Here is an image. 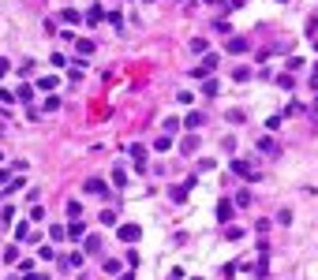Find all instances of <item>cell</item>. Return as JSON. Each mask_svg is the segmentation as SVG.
<instances>
[{"label":"cell","instance_id":"f907efd6","mask_svg":"<svg viewBox=\"0 0 318 280\" xmlns=\"http://www.w3.org/2000/svg\"><path fill=\"white\" fill-rule=\"evenodd\" d=\"M228 4H232V8H244V4H247V0H228Z\"/></svg>","mask_w":318,"mask_h":280},{"label":"cell","instance_id":"f6af8a7d","mask_svg":"<svg viewBox=\"0 0 318 280\" xmlns=\"http://www.w3.org/2000/svg\"><path fill=\"white\" fill-rule=\"evenodd\" d=\"M288 71H292V75L303 71V60H300V56H292V60H288Z\"/></svg>","mask_w":318,"mask_h":280},{"label":"cell","instance_id":"6f0895ef","mask_svg":"<svg viewBox=\"0 0 318 280\" xmlns=\"http://www.w3.org/2000/svg\"><path fill=\"white\" fill-rule=\"evenodd\" d=\"M314 109H318V98H314Z\"/></svg>","mask_w":318,"mask_h":280},{"label":"cell","instance_id":"db71d44e","mask_svg":"<svg viewBox=\"0 0 318 280\" xmlns=\"http://www.w3.org/2000/svg\"><path fill=\"white\" fill-rule=\"evenodd\" d=\"M0 168H4V153H0Z\"/></svg>","mask_w":318,"mask_h":280},{"label":"cell","instance_id":"e575fe53","mask_svg":"<svg viewBox=\"0 0 318 280\" xmlns=\"http://www.w3.org/2000/svg\"><path fill=\"white\" fill-rule=\"evenodd\" d=\"M19 273L30 276V273H34V258H19Z\"/></svg>","mask_w":318,"mask_h":280},{"label":"cell","instance_id":"9c48e42d","mask_svg":"<svg viewBox=\"0 0 318 280\" xmlns=\"http://www.w3.org/2000/svg\"><path fill=\"white\" fill-rule=\"evenodd\" d=\"M247 49H251V41H244V37H228L225 41V53H232V56H244Z\"/></svg>","mask_w":318,"mask_h":280},{"label":"cell","instance_id":"ba28073f","mask_svg":"<svg viewBox=\"0 0 318 280\" xmlns=\"http://www.w3.org/2000/svg\"><path fill=\"white\" fill-rule=\"evenodd\" d=\"M258 153H262V157H281V146L266 134V138H258Z\"/></svg>","mask_w":318,"mask_h":280},{"label":"cell","instance_id":"7402d4cb","mask_svg":"<svg viewBox=\"0 0 318 280\" xmlns=\"http://www.w3.org/2000/svg\"><path fill=\"white\" fill-rule=\"evenodd\" d=\"M15 191H23V176H15L12 183H8V187H0V198H12Z\"/></svg>","mask_w":318,"mask_h":280},{"label":"cell","instance_id":"8d00e7d4","mask_svg":"<svg viewBox=\"0 0 318 280\" xmlns=\"http://www.w3.org/2000/svg\"><path fill=\"white\" fill-rule=\"evenodd\" d=\"M232 202H236L240 209H244V206H251V195H247V191H236V198H232Z\"/></svg>","mask_w":318,"mask_h":280},{"label":"cell","instance_id":"7c38bea8","mask_svg":"<svg viewBox=\"0 0 318 280\" xmlns=\"http://www.w3.org/2000/svg\"><path fill=\"white\" fill-rule=\"evenodd\" d=\"M67 239H86V220H67Z\"/></svg>","mask_w":318,"mask_h":280},{"label":"cell","instance_id":"6da1fadb","mask_svg":"<svg viewBox=\"0 0 318 280\" xmlns=\"http://www.w3.org/2000/svg\"><path fill=\"white\" fill-rule=\"evenodd\" d=\"M232 172H236L240 179H247V183H258V179H262V172H258L247 157H236V161H232Z\"/></svg>","mask_w":318,"mask_h":280},{"label":"cell","instance_id":"2e32d148","mask_svg":"<svg viewBox=\"0 0 318 280\" xmlns=\"http://www.w3.org/2000/svg\"><path fill=\"white\" fill-rule=\"evenodd\" d=\"M34 90H37V86L23 82V86H19V90H15V101H26V105H30V101H34Z\"/></svg>","mask_w":318,"mask_h":280},{"label":"cell","instance_id":"d590c367","mask_svg":"<svg viewBox=\"0 0 318 280\" xmlns=\"http://www.w3.org/2000/svg\"><path fill=\"white\" fill-rule=\"evenodd\" d=\"M225 120H228V123H244V109H228Z\"/></svg>","mask_w":318,"mask_h":280},{"label":"cell","instance_id":"c3c4849f","mask_svg":"<svg viewBox=\"0 0 318 280\" xmlns=\"http://www.w3.org/2000/svg\"><path fill=\"white\" fill-rule=\"evenodd\" d=\"M8 71H12V60H4V56H0V79H4Z\"/></svg>","mask_w":318,"mask_h":280},{"label":"cell","instance_id":"9f6ffc18","mask_svg":"<svg viewBox=\"0 0 318 280\" xmlns=\"http://www.w3.org/2000/svg\"><path fill=\"white\" fill-rule=\"evenodd\" d=\"M191 280H202V276H191Z\"/></svg>","mask_w":318,"mask_h":280},{"label":"cell","instance_id":"3957f363","mask_svg":"<svg viewBox=\"0 0 318 280\" xmlns=\"http://www.w3.org/2000/svg\"><path fill=\"white\" fill-rule=\"evenodd\" d=\"M217 64H221V56H217V53H206V56H202V64H198V67H195L191 75H198V79H206V75H214V71H217Z\"/></svg>","mask_w":318,"mask_h":280},{"label":"cell","instance_id":"8fae6325","mask_svg":"<svg viewBox=\"0 0 318 280\" xmlns=\"http://www.w3.org/2000/svg\"><path fill=\"white\" fill-rule=\"evenodd\" d=\"M15 239H19V243H26V239L34 243V239H37V231H34V224H30V220H23V224H15Z\"/></svg>","mask_w":318,"mask_h":280},{"label":"cell","instance_id":"ffe728a7","mask_svg":"<svg viewBox=\"0 0 318 280\" xmlns=\"http://www.w3.org/2000/svg\"><path fill=\"white\" fill-rule=\"evenodd\" d=\"M109 179H112V187H116V191H124V187H128V172H124L120 165L112 168V176H109Z\"/></svg>","mask_w":318,"mask_h":280},{"label":"cell","instance_id":"5bb4252c","mask_svg":"<svg viewBox=\"0 0 318 280\" xmlns=\"http://www.w3.org/2000/svg\"><path fill=\"white\" fill-rule=\"evenodd\" d=\"M98 220H101L105 228H120V213H116V209H101V217H98Z\"/></svg>","mask_w":318,"mask_h":280},{"label":"cell","instance_id":"4316f807","mask_svg":"<svg viewBox=\"0 0 318 280\" xmlns=\"http://www.w3.org/2000/svg\"><path fill=\"white\" fill-rule=\"evenodd\" d=\"M191 53L206 56V53H210V41H206V37H195V41H191Z\"/></svg>","mask_w":318,"mask_h":280},{"label":"cell","instance_id":"9a60e30c","mask_svg":"<svg viewBox=\"0 0 318 280\" xmlns=\"http://www.w3.org/2000/svg\"><path fill=\"white\" fill-rule=\"evenodd\" d=\"M202 123H206V112H187V120H184V127L187 131H198Z\"/></svg>","mask_w":318,"mask_h":280},{"label":"cell","instance_id":"30bf717a","mask_svg":"<svg viewBox=\"0 0 318 280\" xmlns=\"http://www.w3.org/2000/svg\"><path fill=\"white\" fill-rule=\"evenodd\" d=\"M195 176H191V179H184V183H176V187H172V202H184L187 195H191V187H195Z\"/></svg>","mask_w":318,"mask_h":280},{"label":"cell","instance_id":"681fc988","mask_svg":"<svg viewBox=\"0 0 318 280\" xmlns=\"http://www.w3.org/2000/svg\"><path fill=\"white\" fill-rule=\"evenodd\" d=\"M23 280H49L45 273H30V276H23Z\"/></svg>","mask_w":318,"mask_h":280},{"label":"cell","instance_id":"7a4b0ae2","mask_svg":"<svg viewBox=\"0 0 318 280\" xmlns=\"http://www.w3.org/2000/svg\"><path fill=\"white\" fill-rule=\"evenodd\" d=\"M83 191H86V195H94V198H109V195H112V191H109V183L98 179V176H90V179H86V183H83Z\"/></svg>","mask_w":318,"mask_h":280},{"label":"cell","instance_id":"e0dca14e","mask_svg":"<svg viewBox=\"0 0 318 280\" xmlns=\"http://www.w3.org/2000/svg\"><path fill=\"white\" fill-rule=\"evenodd\" d=\"M251 75H255V67H247V64H240L236 71H232V82H251Z\"/></svg>","mask_w":318,"mask_h":280},{"label":"cell","instance_id":"836d02e7","mask_svg":"<svg viewBox=\"0 0 318 280\" xmlns=\"http://www.w3.org/2000/svg\"><path fill=\"white\" fill-rule=\"evenodd\" d=\"M105 19H109V23H112V26H116V30H124V12H120V8H116V12H109V15H105Z\"/></svg>","mask_w":318,"mask_h":280},{"label":"cell","instance_id":"f1b7e54d","mask_svg":"<svg viewBox=\"0 0 318 280\" xmlns=\"http://www.w3.org/2000/svg\"><path fill=\"white\" fill-rule=\"evenodd\" d=\"M60 109V98L56 94H45V105H42V112H56Z\"/></svg>","mask_w":318,"mask_h":280},{"label":"cell","instance_id":"11a10c76","mask_svg":"<svg viewBox=\"0 0 318 280\" xmlns=\"http://www.w3.org/2000/svg\"><path fill=\"white\" fill-rule=\"evenodd\" d=\"M8 280H23V276H8Z\"/></svg>","mask_w":318,"mask_h":280},{"label":"cell","instance_id":"d6a6232c","mask_svg":"<svg viewBox=\"0 0 318 280\" xmlns=\"http://www.w3.org/2000/svg\"><path fill=\"white\" fill-rule=\"evenodd\" d=\"M225 239H232V243H236V239H244V228H236V224H225Z\"/></svg>","mask_w":318,"mask_h":280},{"label":"cell","instance_id":"1f68e13d","mask_svg":"<svg viewBox=\"0 0 318 280\" xmlns=\"http://www.w3.org/2000/svg\"><path fill=\"white\" fill-rule=\"evenodd\" d=\"M37 258H42V262H56V250L45 243V247H37Z\"/></svg>","mask_w":318,"mask_h":280},{"label":"cell","instance_id":"4fadbf2b","mask_svg":"<svg viewBox=\"0 0 318 280\" xmlns=\"http://www.w3.org/2000/svg\"><path fill=\"white\" fill-rule=\"evenodd\" d=\"M60 23H67V26L83 23V12H79V8H64V12H60Z\"/></svg>","mask_w":318,"mask_h":280},{"label":"cell","instance_id":"bcb514c9","mask_svg":"<svg viewBox=\"0 0 318 280\" xmlns=\"http://www.w3.org/2000/svg\"><path fill=\"white\" fill-rule=\"evenodd\" d=\"M300 112H303V105H300V101H292V105L285 109V116H300Z\"/></svg>","mask_w":318,"mask_h":280},{"label":"cell","instance_id":"f5cc1de1","mask_svg":"<svg viewBox=\"0 0 318 280\" xmlns=\"http://www.w3.org/2000/svg\"><path fill=\"white\" fill-rule=\"evenodd\" d=\"M311 79H318V64H314V75H311Z\"/></svg>","mask_w":318,"mask_h":280},{"label":"cell","instance_id":"52a82bcc","mask_svg":"<svg viewBox=\"0 0 318 280\" xmlns=\"http://www.w3.org/2000/svg\"><path fill=\"white\" fill-rule=\"evenodd\" d=\"M232 213H236V202L221 198V202H217V220H221V224H228V220H232Z\"/></svg>","mask_w":318,"mask_h":280},{"label":"cell","instance_id":"74e56055","mask_svg":"<svg viewBox=\"0 0 318 280\" xmlns=\"http://www.w3.org/2000/svg\"><path fill=\"white\" fill-rule=\"evenodd\" d=\"M180 131V120H176V116H169V120H165V134H176Z\"/></svg>","mask_w":318,"mask_h":280},{"label":"cell","instance_id":"ee69618b","mask_svg":"<svg viewBox=\"0 0 318 280\" xmlns=\"http://www.w3.org/2000/svg\"><path fill=\"white\" fill-rule=\"evenodd\" d=\"M277 224H292V209H281V213H277Z\"/></svg>","mask_w":318,"mask_h":280},{"label":"cell","instance_id":"f35d334b","mask_svg":"<svg viewBox=\"0 0 318 280\" xmlns=\"http://www.w3.org/2000/svg\"><path fill=\"white\" fill-rule=\"evenodd\" d=\"M67 64H71V60H67V56L56 49V53H53V67H67Z\"/></svg>","mask_w":318,"mask_h":280},{"label":"cell","instance_id":"f546056e","mask_svg":"<svg viewBox=\"0 0 318 280\" xmlns=\"http://www.w3.org/2000/svg\"><path fill=\"white\" fill-rule=\"evenodd\" d=\"M19 258H23V254H19V247H4V262L8 265H19Z\"/></svg>","mask_w":318,"mask_h":280},{"label":"cell","instance_id":"680465c9","mask_svg":"<svg viewBox=\"0 0 318 280\" xmlns=\"http://www.w3.org/2000/svg\"><path fill=\"white\" fill-rule=\"evenodd\" d=\"M0 134H4V127H0Z\"/></svg>","mask_w":318,"mask_h":280},{"label":"cell","instance_id":"816d5d0a","mask_svg":"<svg viewBox=\"0 0 318 280\" xmlns=\"http://www.w3.org/2000/svg\"><path fill=\"white\" fill-rule=\"evenodd\" d=\"M120 280H135V276H131V273H120Z\"/></svg>","mask_w":318,"mask_h":280},{"label":"cell","instance_id":"ac0fdd59","mask_svg":"<svg viewBox=\"0 0 318 280\" xmlns=\"http://www.w3.org/2000/svg\"><path fill=\"white\" fill-rule=\"evenodd\" d=\"M56 82H60L56 75H42V79H37L34 86H37V90H45V94H53V90H56Z\"/></svg>","mask_w":318,"mask_h":280},{"label":"cell","instance_id":"4dcf8cb0","mask_svg":"<svg viewBox=\"0 0 318 280\" xmlns=\"http://www.w3.org/2000/svg\"><path fill=\"white\" fill-rule=\"evenodd\" d=\"M75 53H79V56H94V41H86V37L75 41Z\"/></svg>","mask_w":318,"mask_h":280},{"label":"cell","instance_id":"7dc6e473","mask_svg":"<svg viewBox=\"0 0 318 280\" xmlns=\"http://www.w3.org/2000/svg\"><path fill=\"white\" fill-rule=\"evenodd\" d=\"M12 101H15V94H12V90H0V105H12Z\"/></svg>","mask_w":318,"mask_h":280},{"label":"cell","instance_id":"60d3db41","mask_svg":"<svg viewBox=\"0 0 318 280\" xmlns=\"http://www.w3.org/2000/svg\"><path fill=\"white\" fill-rule=\"evenodd\" d=\"M19 75H26V79H30V75H34V60H23V64H19Z\"/></svg>","mask_w":318,"mask_h":280},{"label":"cell","instance_id":"b9f144b4","mask_svg":"<svg viewBox=\"0 0 318 280\" xmlns=\"http://www.w3.org/2000/svg\"><path fill=\"white\" fill-rule=\"evenodd\" d=\"M34 220H45V209L42 206H30V224H34Z\"/></svg>","mask_w":318,"mask_h":280},{"label":"cell","instance_id":"ab89813d","mask_svg":"<svg viewBox=\"0 0 318 280\" xmlns=\"http://www.w3.org/2000/svg\"><path fill=\"white\" fill-rule=\"evenodd\" d=\"M12 217H15V209H12V206L0 209V224H12Z\"/></svg>","mask_w":318,"mask_h":280},{"label":"cell","instance_id":"484cf974","mask_svg":"<svg viewBox=\"0 0 318 280\" xmlns=\"http://www.w3.org/2000/svg\"><path fill=\"white\" fill-rule=\"evenodd\" d=\"M172 146V134H157V138H153V150H157V153H165Z\"/></svg>","mask_w":318,"mask_h":280},{"label":"cell","instance_id":"277c9868","mask_svg":"<svg viewBox=\"0 0 318 280\" xmlns=\"http://www.w3.org/2000/svg\"><path fill=\"white\" fill-rule=\"evenodd\" d=\"M105 15H109V12H105V4H90L83 12V23L86 26H98V23H105Z\"/></svg>","mask_w":318,"mask_h":280},{"label":"cell","instance_id":"44dd1931","mask_svg":"<svg viewBox=\"0 0 318 280\" xmlns=\"http://www.w3.org/2000/svg\"><path fill=\"white\" fill-rule=\"evenodd\" d=\"M49 239L53 243H64L67 239V224H49Z\"/></svg>","mask_w":318,"mask_h":280},{"label":"cell","instance_id":"d4e9b609","mask_svg":"<svg viewBox=\"0 0 318 280\" xmlns=\"http://www.w3.org/2000/svg\"><path fill=\"white\" fill-rule=\"evenodd\" d=\"M101 269H105L109 276H116V273H120V258H105V262H101Z\"/></svg>","mask_w":318,"mask_h":280},{"label":"cell","instance_id":"603a6c76","mask_svg":"<svg viewBox=\"0 0 318 280\" xmlns=\"http://www.w3.org/2000/svg\"><path fill=\"white\" fill-rule=\"evenodd\" d=\"M202 94H206V98H217V94H221V82L214 79V75H210V79L202 82Z\"/></svg>","mask_w":318,"mask_h":280},{"label":"cell","instance_id":"cb8c5ba5","mask_svg":"<svg viewBox=\"0 0 318 280\" xmlns=\"http://www.w3.org/2000/svg\"><path fill=\"white\" fill-rule=\"evenodd\" d=\"M83 250H86V254H98V250H101V236H86L83 239Z\"/></svg>","mask_w":318,"mask_h":280},{"label":"cell","instance_id":"d6986e66","mask_svg":"<svg viewBox=\"0 0 318 280\" xmlns=\"http://www.w3.org/2000/svg\"><path fill=\"white\" fill-rule=\"evenodd\" d=\"M195 150H198V134H195V131H191V134H187V138H184V142H180V153H187V157H191V153H195Z\"/></svg>","mask_w":318,"mask_h":280},{"label":"cell","instance_id":"83f0119b","mask_svg":"<svg viewBox=\"0 0 318 280\" xmlns=\"http://www.w3.org/2000/svg\"><path fill=\"white\" fill-rule=\"evenodd\" d=\"M277 86H281V90H292V86H296V75H292V71L277 75Z\"/></svg>","mask_w":318,"mask_h":280},{"label":"cell","instance_id":"7bdbcfd3","mask_svg":"<svg viewBox=\"0 0 318 280\" xmlns=\"http://www.w3.org/2000/svg\"><path fill=\"white\" fill-rule=\"evenodd\" d=\"M79 213H83V206H79V202H67V217H71V220H75V217H79Z\"/></svg>","mask_w":318,"mask_h":280},{"label":"cell","instance_id":"5b68a950","mask_svg":"<svg viewBox=\"0 0 318 280\" xmlns=\"http://www.w3.org/2000/svg\"><path fill=\"white\" fill-rule=\"evenodd\" d=\"M116 236H120V243H139V239H142V228H139V224H120Z\"/></svg>","mask_w":318,"mask_h":280},{"label":"cell","instance_id":"8992f818","mask_svg":"<svg viewBox=\"0 0 318 280\" xmlns=\"http://www.w3.org/2000/svg\"><path fill=\"white\" fill-rule=\"evenodd\" d=\"M131 161H135V172H146V146L142 142H135V146H128Z\"/></svg>","mask_w":318,"mask_h":280}]
</instances>
